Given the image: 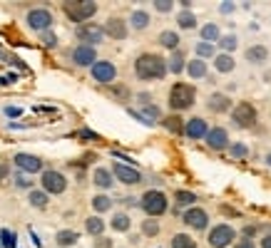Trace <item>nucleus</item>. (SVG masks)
Listing matches in <instances>:
<instances>
[{"instance_id": "f257e3e1", "label": "nucleus", "mask_w": 271, "mask_h": 248, "mask_svg": "<svg viewBox=\"0 0 271 248\" xmlns=\"http://www.w3.org/2000/svg\"><path fill=\"white\" fill-rule=\"evenodd\" d=\"M135 74L142 82H154L167 74V60L157 52H142L135 60Z\"/></svg>"}, {"instance_id": "f03ea898", "label": "nucleus", "mask_w": 271, "mask_h": 248, "mask_svg": "<svg viewBox=\"0 0 271 248\" xmlns=\"http://www.w3.org/2000/svg\"><path fill=\"white\" fill-rule=\"evenodd\" d=\"M197 102V87L189 82H174L169 90V107L174 112H184L189 107H194Z\"/></svg>"}, {"instance_id": "7ed1b4c3", "label": "nucleus", "mask_w": 271, "mask_h": 248, "mask_svg": "<svg viewBox=\"0 0 271 248\" xmlns=\"http://www.w3.org/2000/svg\"><path fill=\"white\" fill-rule=\"evenodd\" d=\"M139 206H142V211L147 214V218H157V216H164V214H167L169 201H167V196H164L162 191L149 188V191H144V194H142Z\"/></svg>"}, {"instance_id": "20e7f679", "label": "nucleus", "mask_w": 271, "mask_h": 248, "mask_svg": "<svg viewBox=\"0 0 271 248\" xmlns=\"http://www.w3.org/2000/svg\"><path fill=\"white\" fill-rule=\"evenodd\" d=\"M231 120H234L236 126H241V129H251V126H256V122H259V112H256V107L251 102H234Z\"/></svg>"}, {"instance_id": "39448f33", "label": "nucleus", "mask_w": 271, "mask_h": 248, "mask_svg": "<svg viewBox=\"0 0 271 248\" xmlns=\"http://www.w3.org/2000/svg\"><path fill=\"white\" fill-rule=\"evenodd\" d=\"M63 10H65V15H68L72 22L85 25L90 18H95V12H97V2H92V0H85V2H65Z\"/></svg>"}, {"instance_id": "423d86ee", "label": "nucleus", "mask_w": 271, "mask_h": 248, "mask_svg": "<svg viewBox=\"0 0 271 248\" xmlns=\"http://www.w3.org/2000/svg\"><path fill=\"white\" fill-rule=\"evenodd\" d=\"M231 244H236V231L231 224H216L209 231V246L211 248H229Z\"/></svg>"}, {"instance_id": "0eeeda50", "label": "nucleus", "mask_w": 271, "mask_h": 248, "mask_svg": "<svg viewBox=\"0 0 271 248\" xmlns=\"http://www.w3.org/2000/svg\"><path fill=\"white\" fill-rule=\"evenodd\" d=\"M40 184H43V191L48 196H55V194H65L68 191V179L65 174L55 172V169H45L43 176H40Z\"/></svg>"}, {"instance_id": "6e6552de", "label": "nucleus", "mask_w": 271, "mask_h": 248, "mask_svg": "<svg viewBox=\"0 0 271 248\" xmlns=\"http://www.w3.org/2000/svg\"><path fill=\"white\" fill-rule=\"evenodd\" d=\"M13 164H15L23 174H43V172H45V162H43L40 156L25 154V152L15 154V156H13Z\"/></svg>"}, {"instance_id": "1a4fd4ad", "label": "nucleus", "mask_w": 271, "mask_h": 248, "mask_svg": "<svg viewBox=\"0 0 271 248\" xmlns=\"http://www.w3.org/2000/svg\"><path fill=\"white\" fill-rule=\"evenodd\" d=\"M77 40L87 48H95L105 40V32H102V25H95V22H85L77 28Z\"/></svg>"}, {"instance_id": "9d476101", "label": "nucleus", "mask_w": 271, "mask_h": 248, "mask_svg": "<svg viewBox=\"0 0 271 248\" xmlns=\"http://www.w3.org/2000/svg\"><path fill=\"white\" fill-rule=\"evenodd\" d=\"M90 72H92V80L100 82V84H112L115 77H117V67L110 60H97L90 67Z\"/></svg>"}, {"instance_id": "9b49d317", "label": "nucleus", "mask_w": 271, "mask_h": 248, "mask_svg": "<svg viewBox=\"0 0 271 248\" xmlns=\"http://www.w3.org/2000/svg\"><path fill=\"white\" fill-rule=\"evenodd\" d=\"M182 221H184V226H189V228H194V231H204V228L209 226V214L204 211L202 206H189V208L182 214Z\"/></svg>"}, {"instance_id": "f8f14e48", "label": "nucleus", "mask_w": 271, "mask_h": 248, "mask_svg": "<svg viewBox=\"0 0 271 248\" xmlns=\"http://www.w3.org/2000/svg\"><path fill=\"white\" fill-rule=\"evenodd\" d=\"M28 25H30V30L48 32L53 28V12L45 10V8H35V10L28 12Z\"/></svg>"}, {"instance_id": "ddd939ff", "label": "nucleus", "mask_w": 271, "mask_h": 248, "mask_svg": "<svg viewBox=\"0 0 271 248\" xmlns=\"http://www.w3.org/2000/svg\"><path fill=\"white\" fill-rule=\"evenodd\" d=\"M102 32H105V38H112V40H125L127 35H130V25H127V20L125 18H107V22L102 25Z\"/></svg>"}, {"instance_id": "4468645a", "label": "nucleus", "mask_w": 271, "mask_h": 248, "mask_svg": "<svg viewBox=\"0 0 271 248\" xmlns=\"http://www.w3.org/2000/svg\"><path fill=\"white\" fill-rule=\"evenodd\" d=\"M112 176L120 184H127V186H135L142 182V174L137 172L135 166H130V164H112Z\"/></svg>"}, {"instance_id": "2eb2a0df", "label": "nucleus", "mask_w": 271, "mask_h": 248, "mask_svg": "<svg viewBox=\"0 0 271 248\" xmlns=\"http://www.w3.org/2000/svg\"><path fill=\"white\" fill-rule=\"evenodd\" d=\"M206 146L214 149V152H221V149H229V132L224 126H211L204 136Z\"/></svg>"}, {"instance_id": "dca6fc26", "label": "nucleus", "mask_w": 271, "mask_h": 248, "mask_svg": "<svg viewBox=\"0 0 271 248\" xmlns=\"http://www.w3.org/2000/svg\"><path fill=\"white\" fill-rule=\"evenodd\" d=\"M206 107H209L211 114H229L231 107H234V102H231L229 94H224V92H214V94H209Z\"/></svg>"}, {"instance_id": "f3484780", "label": "nucleus", "mask_w": 271, "mask_h": 248, "mask_svg": "<svg viewBox=\"0 0 271 248\" xmlns=\"http://www.w3.org/2000/svg\"><path fill=\"white\" fill-rule=\"evenodd\" d=\"M72 62L77 67H92L97 62V50L95 48H87V45H77L72 50Z\"/></svg>"}, {"instance_id": "a211bd4d", "label": "nucleus", "mask_w": 271, "mask_h": 248, "mask_svg": "<svg viewBox=\"0 0 271 248\" xmlns=\"http://www.w3.org/2000/svg\"><path fill=\"white\" fill-rule=\"evenodd\" d=\"M206 132H209L206 120H202V117H192L189 122H184V132H182V134H187L189 139H204Z\"/></svg>"}, {"instance_id": "6ab92c4d", "label": "nucleus", "mask_w": 271, "mask_h": 248, "mask_svg": "<svg viewBox=\"0 0 271 248\" xmlns=\"http://www.w3.org/2000/svg\"><path fill=\"white\" fill-rule=\"evenodd\" d=\"M92 184L97 186V188H102V191H107V188H112V186H115V176H112V172H110V169L97 166V169L92 172Z\"/></svg>"}, {"instance_id": "aec40b11", "label": "nucleus", "mask_w": 271, "mask_h": 248, "mask_svg": "<svg viewBox=\"0 0 271 248\" xmlns=\"http://www.w3.org/2000/svg\"><path fill=\"white\" fill-rule=\"evenodd\" d=\"M184 72H189V77L192 80H204L206 77V72H209V64L199 58H194V60L187 62V67H184Z\"/></svg>"}, {"instance_id": "412c9836", "label": "nucleus", "mask_w": 271, "mask_h": 248, "mask_svg": "<svg viewBox=\"0 0 271 248\" xmlns=\"http://www.w3.org/2000/svg\"><path fill=\"white\" fill-rule=\"evenodd\" d=\"M246 60H249V64H264V62L269 60L266 45H251V48L246 50Z\"/></svg>"}, {"instance_id": "4be33fe9", "label": "nucleus", "mask_w": 271, "mask_h": 248, "mask_svg": "<svg viewBox=\"0 0 271 248\" xmlns=\"http://www.w3.org/2000/svg\"><path fill=\"white\" fill-rule=\"evenodd\" d=\"M184 67H187V58H184V52H182V50H174L172 58L167 60V72H172V74H182Z\"/></svg>"}, {"instance_id": "5701e85b", "label": "nucleus", "mask_w": 271, "mask_h": 248, "mask_svg": "<svg viewBox=\"0 0 271 248\" xmlns=\"http://www.w3.org/2000/svg\"><path fill=\"white\" fill-rule=\"evenodd\" d=\"M157 40H159V45L164 50H172V52L179 50V32H174V30H162Z\"/></svg>"}, {"instance_id": "b1692460", "label": "nucleus", "mask_w": 271, "mask_h": 248, "mask_svg": "<svg viewBox=\"0 0 271 248\" xmlns=\"http://www.w3.org/2000/svg\"><path fill=\"white\" fill-rule=\"evenodd\" d=\"M234 67H236V62H234L231 55L219 52V55L214 58V70H216L219 74H229V72H234Z\"/></svg>"}, {"instance_id": "393cba45", "label": "nucleus", "mask_w": 271, "mask_h": 248, "mask_svg": "<svg viewBox=\"0 0 271 248\" xmlns=\"http://www.w3.org/2000/svg\"><path fill=\"white\" fill-rule=\"evenodd\" d=\"M110 228H112V231H117V234H127V231L132 228V218H130L127 214H122V211H120V214H115V216H112Z\"/></svg>"}, {"instance_id": "a878e982", "label": "nucleus", "mask_w": 271, "mask_h": 248, "mask_svg": "<svg viewBox=\"0 0 271 248\" xmlns=\"http://www.w3.org/2000/svg\"><path fill=\"white\" fill-rule=\"evenodd\" d=\"M105 228H107V224L102 221V216H90V218L85 221V231H87L90 236H95V238H100V236L105 234Z\"/></svg>"}, {"instance_id": "bb28decb", "label": "nucleus", "mask_w": 271, "mask_h": 248, "mask_svg": "<svg viewBox=\"0 0 271 248\" xmlns=\"http://www.w3.org/2000/svg\"><path fill=\"white\" fill-rule=\"evenodd\" d=\"M48 201H50V196H48L43 188H30L28 204H30L33 208H48Z\"/></svg>"}, {"instance_id": "cd10ccee", "label": "nucleus", "mask_w": 271, "mask_h": 248, "mask_svg": "<svg viewBox=\"0 0 271 248\" xmlns=\"http://www.w3.org/2000/svg\"><path fill=\"white\" fill-rule=\"evenodd\" d=\"M199 35H202V42H211V45H214V42L221 38V30H219L216 22H206V25H202Z\"/></svg>"}, {"instance_id": "c85d7f7f", "label": "nucleus", "mask_w": 271, "mask_h": 248, "mask_svg": "<svg viewBox=\"0 0 271 248\" xmlns=\"http://www.w3.org/2000/svg\"><path fill=\"white\" fill-rule=\"evenodd\" d=\"M127 25H132V30H147V28H149V12L135 10V12L130 15V22H127Z\"/></svg>"}, {"instance_id": "c756f323", "label": "nucleus", "mask_w": 271, "mask_h": 248, "mask_svg": "<svg viewBox=\"0 0 271 248\" xmlns=\"http://www.w3.org/2000/svg\"><path fill=\"white\" fill-rule=\"evenodd\" d=\"M194 52H197V58H199V60H214V58H216V45H211V42H202V40H199V42H197V45H194Z\"/></svg>"}, {"instance_id": "7c9ffc66", "label": "nucleus", "mask_w": 271, "mask_h": 248, "mask_svg": "<svg viewBox=\"0 0 271 248\" xmlns=\"http://www.w3.org/2000/svg\"><path fill=\"white\" fill-rule=\"evenodd\" d=\"M162 126H164L167 132H172V134H182V132H184V120H182L179 114H169V117L162 120Z\"/></svg>"}, {"instance_id": "2f4dec72", "label": "nucleus", "mask_w": 271, "mask_h": 248, "mask_svg": "<svg viewBox=\"0 0 271 248\" xmlns=\"http://www.w3.org/2000/svg\"><path fill=\"white\" fill-rule=\"evenodd\" d=\"M177 25H179L182 30H194V28H197V15H194L192 10H179Z\"/></svg>"}, {"instance_id": "473e14b6", "label": "nucleus", "mask_w": 271, "mask_h": 248, "mask_svg": "<svg viewBox=\"0 0 271 248\" xmlns=\"http://www.w3.org/2000/svg\"><path fill=\"white\" fill-rule=\"evenodd\" d=\"M216 45L221 48V52H224V55H231V52L239 48V38H236L234 32H231V35H221V38L216 40Z\"/></svg>"}, {"instance_id": "72a5a7b5", "label": "nucleus", "mask_w": 271, "mask_h": 248, "mask_svg": "<svg viewBox=\"0 0 271 248\" xmlns=\"http://www.w3.org/2000/svg\"><path fill=\"white\" fill-rule=\"evenodd\" d=\"M92 208H95V214L100 216V214H105V211H110V208H112V198H110V196H105V194H97V196L92 198Z\"/></svg>"}, {"instance_id": "f704fd0d", "label": "nucleus", "mask_w": 271, "mask_h": 248, "mask_svg": "<svg viewBox=\"0 0 271 248\" xmlns=\"http://www.w3.org/2000/svg\"><path fill=\"white\" fill-rule=\"evenodd\" d=\"M169 246L172 248H197V241H194L189 234H174Z\"/></svg>"}, {"instance_id": "c9c22d12", "label": "nucleus", "mask_w": 271, "mask_h": 248, "mask_svg": "<svg viewBox=\"0 0 271 248\" xmlns=\"http://www.w3.org/2000/svg\"><path fill=\"white\" fill-rule=\"evenodd\" d=\"M174 201L179 204V206H192V204H197V194L194 191H187V188H179L177 194H174Z\"/></svg>"}, {"instance_id": "e433bc0d", "label": "nucleus", "mask_w": 271, "mask_h": 248, "mask_svg": "<svg viewBox=\"0 0 271 248\" xmlns=\"http://www.w3.org/2000/svg\"><path fill=\"white\" fill-rule=\"evenodd\" d=\"M107 87H110V94H112L115 100H120V102H127V100L132 97L130 87H125V84H107Z\"/></svg>"}, {"instance_id": "4c0bfd02", "label": "nucleus", "mask_w": 271, "mask_h": 248, "mask_svg": "<svg viewBox=\"0 0 271 248\" xmlns=\"http://www.w3.org/2000/svg\"><path fill=\"white\" fill-rule=\"evenodd\" d=\"M77 238H80V236H77V231H70V228H65V231H60V234H58V238H55V241H58L60 246H75V244H77Z\"/></svg>"}, {"instance_id": "58836bf2", "label": "nucleus", "mask_w": 271, "mask_h": 248, "mask_svg": "<svg viewBox=\"0 0 271 248\" xmlns=\"http://www.w3.org/2000/svg\"><path fill=\"white\" fill-rule=\"evenodd\" d=\"M157 234H159V224H157V218H144V221H142V236L154 238Z\"/></svg>"}, {"instance_id": "ea45409f", "label": "nucleus", "mask_w": 271, "mask_h": 248, "mask_svg": "<svg viewBox=\"0 0 271 248\" xmlns=\"http://www.w3.org/2000/svg\"><path fill=\"white\" fill-rule=\"evenodd\" d=\"M229 154H231L234 159H244V156H249V144H244V142L229 144Z\"/></svg>"}, {"instance_id": "a19ab883", "label": "nucleus", "mask_w": 271, "mask_h": 248, "mask_svg": "<svg viewBox=\"0 0 271 248\" xmlns=\"http://www.w3.org/2000/svg\"><path fill=\"white\" fill-rule=\"evenodd\" d=\"M142 120H159V107H154V104H147V107H142V114H139Z\"/></svg>"}, {"instance_id": "79ce46f5", "label": "nucleus", "mask_w": 271, "mask_h": 248, "mask_svg": "<svg viewBox=\"0 0 271 248\" xmlns=\"http://www.w3.org/2000/svg\"><path fill=\"white\" fill-rule=\"evenodd\" d=\"M152 5H154V10H157V12H169V10L174 8V2H172V0H154Z\"/></svg>"}, {"instance_id": "37998d69", "label": "nucleus", "mask_w": 271, "mask_h": 248, "mask_svg": "<svg viewBox=\"0 0 271 248\" xmlns=\"http://www.w3.org/2000/svg\"><path fill=\"white\" fill-rule=\"evenodd\" d=\"M15 186H18V188H30V186H33V182H30V179H28V176L20 172V174H15Z\"/></svg>"}, {"instance_id": "c03bdc74", "label": "nucleus", "mask_w": 271, "mask_h": 248, "mask_svg": "<svg viewBox=\"0 0 271 248\" xmlns=\"http://www.w3.org/2000/svg\"><path fill=\"white\" fill-rule=\"evenodd\" d=\"M95 248H115V246H112V238L100 236V238H95Z\"/></svg>"}, {"instance_id": "a18cd8bd", "label": "nucleus", "mask_w": 271, "mask_h": 248, "mask_svg": "<svg viewBox=\"0 0 271 248\" xmlns=\"http://www.w3.org/2000/svg\"><path fill=\"white\" fill-rule=\"evenodd\" d=\"M3 241H5V248H15V234L3 231Z\"/></svg>"}, {"instance_id": "49530a36", "label": "nucleus", "mask_w": 271, "mask_h": 248, "mask_svg": "<svg viewBox=\"0 0 271 248\" xmlns=\"http://www.w3.org/2000/svg\"><path fill=\"white\" fill-rule=\"evenodd\" d=\"M40 35H43V42H45V45H50V48L58 45V38H55L53 32H40Z\"/></svg>"}, {"instance_id": "de8ad7c7", "label": "nucleus", "mask_w": 271, "mask_h": 248, "mask_svg": "<svg viewBox=\"0 0 271 248\" xmlns=\"http://www.w3.org/2000/svg\"><path fill=\"white\" fill-rule=\"evenodd\" d=\"M241 234H244V238H249V241H251V238L256 236V226H244V228H241Z\"/></svg>"}, {"instance_id": "09e8293b", "label": "nucleus", "mask_w": 271, "mask_h": 248, "mask_svg": "<svg viewBox=\"0 0 271 248\" xmlns=\"http://www.w3.org/2000/svg\"><path fill=\"white\" fill-rule=\"evenodd\" d=\"M234 248H256V244H254V241H249V238H241V241H236V244H234Z\"/></svg>"}, {"instance_id": "8fccbe9b", "label": "nucleus", "mask_w": 271, "mask_h": 248, "mask_svg": "<svg viewBox=\"0 0 271 248\" xmlns=\"http://www.w3.org/2000/svg\"><path fill=\"white\" fill-rule=\"evenodd\" d=\"M234 8H236L234 2H221V5H219V10H221L224 15H229V12H234Z\"/></svg>"}, {"instance_id": "3c124183", "label": "nucleus", "mask_w": 271, "mask_h": 248, "mask_svg": "<svg viewBox=\"0 0 271 248\" xmlns=\"http://www.w3.org/2000/svg\"><path fill=\"white\" fill-rule=\"evenodd\" d=\"M8 174H10V166H8L5 162H0V182H3V179H8Z\"/></svg>"}, {"instance_id": "603ef678", "label": "nucleus", "mask_w": 271, "mask_h": 248, "mask_svg": "<svg viewBox=\"0 0 271 248\" xmlns=\"http://www.w3.org/2000/svg\"><path fill=\"white\" fill-rule=\"evenodd\" d=\"M20 112H23V110H18V107H5V114H8V117H18Z\"/></svg>"}, {"instance_id": "864d4df0", "label": "nucleus", "mask_w": 271, "mask_h": 248, "mask_svg": "<svg viewBox=\"0 0 271 248\" xmlns=\"http://www.w3.org/2000/svg\"><path fill=\"white\" fill-rule=\"evenodd\" d=\"M259 246H261V248H271V234H269V236H264V238H261V244H259Z\"/></svg>"}, {"instance_id": "5fc2aeb1", "label": "nucleus", "mask_w": 271, "mask_h": 248, "mask_svg": "<svg viewBox=\"0 0 271 248\" xmlns=\"http://www.w3.org/2000/svg\"><path fill=\"white\" fill-rule=\"evenodd\" d=\"M266 164L271 166V152H266Z\"/></svg>"}]
</instances>
